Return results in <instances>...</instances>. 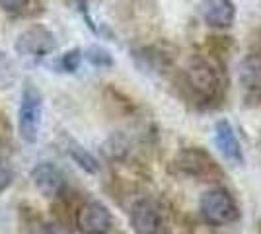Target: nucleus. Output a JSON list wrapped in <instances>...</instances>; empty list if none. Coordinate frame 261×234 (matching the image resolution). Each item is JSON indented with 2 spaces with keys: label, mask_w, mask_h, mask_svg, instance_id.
I'll return each mask as SVG.
<instances>
[{
  "label": "nucleus",
  "mask_w": 261,
  "mask_h": 234,
  "mask_svg": "<svg viewBox=\"0 0 261 234\" xmlns=\"http://www.w3.org/2000/svg\"><path fill=\"white\" fill-rule=\"evenodd\" d=\"M184 84L191 101L208 108L220 96V78L215 67L203 57H191L184 68Z\"/></svg>",
  "instance_id": "obj_1"
},
{
  "label": "nucleus",
  "mask_w": 261,
  "mask_h": 234,
  "mask_svg": "<svg viewBox=\"0 0 261 234\" xmlns=\"http://www.w3.org/2000/svg\"><path fill=\"white\" fill-rule=\"evenodd\" d=\"M39 234H66V230H63L61 226H55V224H51V226H45Z\"/></svg>",
  "instance_id": "obj_17"
},
{
  "label": "nucleus",
  "mask_w": 261,
  "mask_h": 234,
  "mask_svg": "<svg viewBox=\"0 0 261 234\" xmlns=\"http://www.w3.org/2000/svg\"><path fill=\"white\" fill-rule=\"evenodd\" d=\"M129 223L135 234H168L170 230L168 215L152 197H141L133 203Z\"/></svg>",
  "instance_id": "obj_5"
},
{
  "label": "nucleus",
  "mask_w": 261,
  "mask_h": 234,
  "mask_svg": "<svg viewBox=\"0 0 261 234\" xmlns=\"http://www.w3.org/2000/svg\"><path fill=\"white\" fill-rule=\"evenodd\" d=\"M172 172L177 176L197 179V181H220L226 179L224 170L201 146H189L179 150L172 160Z\"/></svg>",
  "instance_id": "obj_2"
},
{
  "label": "nucleus",
  "mask_w": 261,
  "mask_h": 234,
  "mask_svg": "<svg viewBox=\"0 0 261 234\" xmlns=\"http://www.w3.org/2000/svg\"><path fill=\"white\" fill-rule=\"evenodd\" d=\"M213 141L215 146L220 152V156L228 162L230 166H244L246 164V156L242 150V145L238 141V135L234 125L230 123V119L222 117L215 123V129H213Z\"/></svg>",
  "instance_id": "obj_8"
},
{
  "label": "nucleus",
  "mask_w": 261,
  "mask_h": 234,
  "mask_svg": "<svg viewBox=\"0 0 261 234\" xmlns=\"http://www.w3.org/2000/svg\"><path fill=\"white\" fill-rule=\"evenodd\" d=\"M16 53L22 57H33V59H43L51 55L57 49V37L51 30H47L45 25H30L28 30H23L18 35L16 43H14Z\"/></svg>",
  "instance_id": "obj_6"
},
{
  "label": "nucleus",
  "mask_w": 261,
  "mask_h": 234,
  "mask_svg": "<svg viewBox=\"0 0 261 234\" xmlns=\"http://www.w3.org/2000/svg\"><path fill=\"white\" fill-rule=\"evenodd\" d=\"M82 59H84V51L76 47V49L66 51L65 55L59 59L57 67L61 68L63 72H76L78 67H80V63H82Z\"/></svg>",
  "instance_id": "obj_14"
},
{
  "label": "nucleus",
  "mask_w": 261,
  "mask_h": 234,
  "mask_svg": "<svg viewBox=\"0 0 261 234\" xmlns=\"http://www.w3.org/2000/svg\"><path fill=\"white\" fill-rule=\"evenodd\" d=\"M41 123H43V94L32 80H25L18 110V135L23 143L28 145L37 143Z\"/></svg>",
  "instance_id": "obj_4"
},
{
  "label": "nucleus",
  "mask_w": 261,
  "mask_h": 234,
  "mask_svg": "<svg viewBox=\"0 0 261 234\" xmlns=\"http://www.w3.org/2000/svg\"><path fill=\"white\" fill-rule=\"evenodd\" d=\"M32 181L35 190L45 197H59L66 188L65 174L53 162H37L32 168Z\"/></svg>",
  "instance_id": "obj_9"
},
{
  "label": "nucleus",
  "mask_w": 261,
  "mask_h": 234,
  "mask_svg": "<svg viewBox=\"0 0 261 234\" xmlns=\"http://www.w3.org/2000/svg\"><path fill=\"white\" fill-rule=\"evenodd\" d=\"M30 4H32V0H0V8L6 14H10V16L25 14Z\"/></svg>",
  "instance_id": "obj_16"
},
{
  "label": "nucleus",
  "mask_w": 261,
  "mask_h": 234,
  "mask_svg": "<svg viewBox=\"0 0 261 234\" xmlns=\"http://www.w3.org/2000/svg\"><path fill=\"white\" fill-rule=\"evenodd\" d=\"M14 181V166H12L10 156L0 148V193L8 190Z\"/></svg>",
  "instance_id": "obj_15"
},
{
  "label": "nucleus",
  "mask_w": 261,
  "mask_h": 234,
  "mask_svg": "<svg viewBox=\"0 0 261 234\" xmlns=\"http://www.w3.org/2000/svg\"><path fill=\"white\" fill-rule=\"evenodd\" d=\"M240 82L248 90H261V55H248L240 63Z\"/></svg>",
  "instance_id": "obj_11"
},
{
  "label": "nucleus",
  "mask_w": 261,
  "mask_h": 234,
  "mask_svg": "<svg viewBox=\"0 0 261 234\" xmlns=\"http://www.w3.org/2000/svg\"><path fill=\"white\" fill-rule=\"evenodd\" d=\"M66 152L68 156L72 158V162L78 164V168H82L86 174H98L99 172V162L98 158L92 154L88 148L76 143V141H72V139H68V145H66Z\"/></svg>",
  "instance_id": "obj_12"
},
{
  "label": "nucleus",
  "mask_w": 261,
  "mask_h": 234,
  "mask_svg": "<svg viewBox=\"0 0 261 234\" xmlns=\"http://www.w3.org/2000/svg\"><path fill=\"white\" fill-rule=\"evenodd\" d=\"M257 146H259L261 150V127H259V133H257Z\"/></svg>",
  "instance_id": "obj_18"
},
{
  "label": "nucleus",
  "mask_w": 261,
  "mask_h": 234,
  "mask_svg": "<svg viewBox=\"0 0 261 234\" xmlns=\"http://www.w3.org/2000/svg\"><path fill=\"white\" fill-rule=\"evenodd\" d=\"M199 14L207 25L217 28V30H224V28H230L234 23L236 6L232 0H201Z\"/></svg>",
  "instance_id": "obj_10"
},
{
  "label": "nucleus",
  "mask_w": 261,
  "mask_h": 234,
  "mask_svg": "<svg viewBox=\"0 0 261 234\" xmlns=\"http://www.w3.org/2000/svg\"><path fill=\"white\" fill-rule=\"evenodd\" d=\"M84 59H86L90 65L99 67V68H109V67H113V63H115L108 49H103V47H99V45L88 47L86 51H84Z\"/></svg>",
  "instance_id": "obj_13"
},
{
  "label": "nucleus",
  "mask_w": 261,
  "mask_h": 234,
  "mask_svg": "<svg viewBox=\"0 0 261 234\" xmlns=\"http://www.w3.org/2000/svg\"><path fill=\"white\" fill-rule=\"evenodd\" d=\"M76 226L80 234H109L113 226V217L108 205L98 199H90L78 207Z\"/></svg>",
  "instance_id": "obj_7"
},
{
  "label": "nucleus",
  "mask_w": 261,
  "mask_h": 234,
  "mask_svg": "<svg viewBox=\"0 0 261 234\" xmlns=\"http://www.w3.org/2000/svg\"><path fill=\"white\" fill-rule=\"evenodd\" d=\"M199 213L203 221L211 226H228L240 221L242 211L234 195L226 188L217 186L213 190H207L199 199Z\"/></svg>",
  "instance_id": "obj_3"
}]
</instances>
